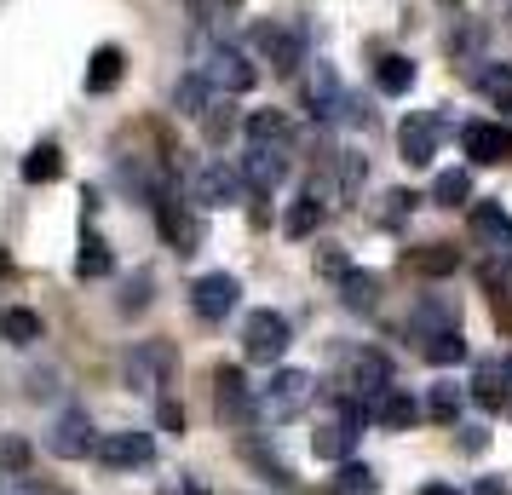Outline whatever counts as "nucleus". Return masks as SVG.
Here are the masks:
<instances>
[{
  "instance_id": "obj_13",
  "label": "nucleus",
  "mask_w": 512,
  "mask_h": 495,
  "mask_svg": "<svg viewBox=\"0 0 512 495\" xmlns=\"http://www.w3.org/2000/svg\"><path fill=\"white\" fill-rule=\"evenodd\" d=\"M242 173L236 167H225V162H208L196 179H190V196H196V208H225V202H236L242 196Z\"/></svg>"
},
{
  "instance_id": "obj_4",
  "label": "nucleus",
  "mask_w": 512,
  "mask_h": 495,
  "mask_svg": "<svg viewBox=\"0 0 512 495\" xmlns=\"http://www.w3.org/2000/svg\"><path fill=\"white\" fill-rule=\"evenodd\" d=\"M236 300H242V283H236L231 271H208V277H196V288H190V306H196L202 323H225L236 311Z\"/></svg>"
},
{
  "instance_id": "obj_44",
  "label": "nucleus",
  "mask_w": 512,
  "mask_h": 495,
  "mask_svg": "<svg viewBox=\"0 0 512 495\" xmlns=\"http://www.w3.org/2000/svg\"><path fill=\"white\" fill-rule=\"evenodd\" d=\"M29 495H64V490H52V484H35V490H29Z\"/></svg>"
},
{
  "instance_id": "obj_34",
  "label": "nucleus",
  "mask_w": 512,
  "mask_h": 495,
  "mask_svg": "<svg viewBox=\"0 0 512 495\" xmlns=\"http://www.w3.org/2000/svg\"><path fill=\"white\" fill-rule=\"evenodd\" d=\"M461 403H466V392L455 386V380H443V386H432V398H426V415L449 426L455 415H461Z\"/></svg>"
},
{
  "instance_id": "obj_8",
  "label": "nucleus",
  "mask_w": 512,
  "mask_h": 495,
  "mask_svg": "<svg viewBox=\"0 0 512 495\" xmlns=\"http://www.w3.org/2000/svg\"><path fill=\"white\" fill-rule=\"evenodd\" d=\"M98 461L116 467V472L150 467V461H156V438H150V432H104V438H98Z\"/></svg>"
},
{
  "instance_id": "obj_35",
  "label": "nucleus",
  "mask_w": 512,
  "mask_h": 495,
  "mask_svg": "<svg viewBox=\"0 0 512 495\" xmlns=\"http://www.w3.org/2000/svg\"><path fill=\"white\" fill-rule=\"evenodd\" d=\"M334 490H340V495H374V472L357 467V461H346L340 478H334Z\"/></svg>"
},
{
  "instance_id": "obj_12",
  "label": "nucleus",
  "mask_w": 512,
  "mask_h": 495,
  "mask_svg": "<svg viewBox=\"0 0 512 495\" xmlns=\"http://www.w3.org/2000/svg\"><path fill=\"white\" fill-rule=\"evenodd\" d=\"M472 242L489 248L495 260H512V213L501 202H478L472 208Z\"/></svg>"
},
{
  "instance_id": "obj_39",
  "label": "nucleus",
  "mask_w": 512,
  "mask_h": 495,
  "mask_svg": "<svg viewBox=\"0 0 512 495\" xmlns=\"http://www.w3.org/2000/svg\"><path fill=\"white\" fill-rule=\"evenodd\" d=\"M386 202H392V208H386V225H397V219H403V213L415 208V196H409V190H392V196H386Z\"/></svg>"
},
{
  "instance_id": "obj_26",
  "label": "nucleus",
  "mask_w": 512,
  "mask_h": 495,
  "mask_svg": "<svg viewBox=\"0 0 512 495\" xmlns=\"http://www.w3.org/2000/svg\"><path fill=\"white\" fill-rule=\"evenodd\" d=\"M323 213H328V208L317 202V185H311V190L300 196V202L288 208V219H282V231H288V236H311L317 225H323Z\"/></svg>"
},
{
  "instance_id": "obj_16",
  "label": "nucleus",
  "mask_w": 512,
  "mask_h": 495,
  "mask_svg": "<svg viewBox=\"0 0 512 495\" xmlns=\"http://www.w3.org/2000/svg\"><path fill=\"white\" fill-rule=\"evenodd\" d=\"M409 329L420 340H438V334L461 329V306H455V294H426L415 311H409Z\"/></svg>"
},
{
  "instance_id": "obj_17",
  "label": "nucleus",
  "mask_w": 512,
  "mask_h": 495,
  "mask_svg": "<svg viewBox=\"0 0 512 495\" xmlns=\"http://www.w3.org/2000/svg\"><path fill=\"white\" fill-rule=\"evenodd\" d=\"M438 133H443L438 116H409L403 127H397V150H403V162L426 167L432 156H438Z\"/></svg>"
},
{
  "instance_id": "obj_11",
  "label": "nucleus",
  "mask_w": 512,
  "mask_h": 495,
  "mask_svg": "<svg viewBox=\"0 0 512 495\" xmlns=\"http://www.w3.org/2000/svg\"><path fill=\"white\" fill-rule=\"evenodd\" d=\"M156 219H162V236L179 248V254H196L202 248V213L173 202V196H156Z\"/></svg>"
},
{
  "instance_id": "obj_30",
  "label": "nucleus",
  "mask_w": 512,
  "mask_h": 495,
  "mask_svg": "<svg viewBox=\"0 0 512 495\" xmlns=\"http://www.w3.org/2000/svg\"><path fill=\"white\" fill-rule=\"evenodd\" d=\"M472 81H478V93H484L489 104H501V110L512 104V64H484Z\"/></svg>"
},
{
  "instance_id": "obj_32",
  "label": "nucleus",
  "mask_w": 512,
  "mask_h": 495,
  "mask_svg": "<svg viewBox=\"0 0 512 495\" xmlns=\"http://www.w3.org/2000/svg\"><path fill=\"white\" fill-rule=\"evenodd\" d=\"M0 334H6L12 346H35V340H41V317L24 311V306H12L6 317H0Z\"/></svg>"
},
{
  "instance_id": "obj_3",
  "label": "nucleus",
  "mask_w": 512,
  "mask_h": 495,
  "mask_svg": "<svg viewBox=\"0 0 512 495\" xmlns=\"http://www.w3.org/2000/svg\"><path fill=\"white\" fill-rule=\"evenodd\" d=\"M242 352L248 363H277L288 352V317L282 311H248V323H242Z\"/></svg>"
},
{
  "instance_id": "obj_29",
  "label": "nucleus",
  "mask_w": 512,
  "mask_h": 495,
  "mask_svg": "<svg viewBox=\"0 0 512 495\" xmlns=\"http://www.w3.org/2000/svg\"><path fill=\"white\" fill-rule=\"evenodd\" d=\"M58 173H64L58 144H35V150H29V162H24V179H29V185H52Z\"/></svg>"
},
{
  "instance_id": "obj_45",
  "label": "nucleus",
  "mask_w": 512,
  "mask_h": 495,
  "mask_svg": "<svg viewBox=\"0 0 512 495\" xmlns=\"http://www.w3.org/2000/svg\"><path fill=\"white\" fill-rule=\"evenodd\" d=\"M443 6H461V0H443Z\"/></svg>"
},
{
  "instance_id": "obj_41",
  "label": "nucleus",
  "mask_w": 512,
  "mask_h": 495,
  "mask_svg": "<svg viewBox=\"0 0 512 495\" xmlns=\"http://www.w3.org/2000/svg\"><path fill=\"white\" fill-rule=\"evenodd\" d=\"M156 421H162L167 432H185V409H179V403H162V409H156Z\"/></svg>"
},
{
  "instance_id": "obj_43",
  "label": "nucleus",
  "mask_w": 512,
  "mask_h": 495,
  "mask_svg": "<svg viewBox=\"0 0 512 495\" xmlns=\"http://www.w3.org/2000/svg\"><path fill=\"white\" fill-rule=\"evenodd\" d=\"M420 495H461V490H449V484H426Z\"/></svg>"
},
{
  "instance_id": "obj_6",
  "label": "nucleus",
  "mask_w": 512,
  "mask_h": 495,
  "mask_svg": "<svg viewBox=\"0 0 512 495\" xmlns=\"http://www.w3.org/2000/svg\"><path fill=\"white\" fill-rule=\"evenodd\" d=\"M254 47H259V58L271 64L277 75H288V70H300L305 64V41H300V29H288V24H259L254 29Z\"/></svg>"
},
{
  "instance_id": "obj_10",
  "label": "nucleus",
  "mask_w": 512,
  "mask_h": 495,
  "mask_svg": "<svg viewBox=\"0 0 512 495\" xmlns=\"http://www.w3.org/2000/svg\"><path fill=\"white\" fill-rule=\"evenodd\" d=\"M167 369H173V346L167 340H144V346L127 352V386L133 392H156Z\"/></svg>"
},
{
  "instance_id": "obj_14",
  "label": "nucleus",
  "mask_w": 512,
  "mask_h": 495,
  "mask_svg": "<svg viewBox=\"0 0 512 495\" xmlns=\"http://www.w3.org/2000/svg\"><path fill=\"white\" fill-rule=\"evenodd\" d=\"M213 386H219V421H231V426H254L259 421V403H254V392H248L242 369H219Z\"/></svg>"
},
{
  "instance_id": "obj_5",
  "label": "nucleus",
  "mask_w": 512,
  "mask_h": 495,
  "mask_svg": "<svg viewBox=\"0 0 512 495\" xmlns=\"http://www.w3.org/2000/svg\"><path fill=\"white\" fill-rule=\"evenodd\" d=\"M47 449L58 461H81V455H98V432L87 421V409H64L47 432Z\"/></svg>"
},
{
  "instance_id": "obj_28",
  "label": "nucleus",
  "mask_w": 512,
  "mask_h": 495,
  "mask_svg": "<svg viewBox=\"0 0 512 495\" xmlns=\"http://www.w3.org/2000/svg\"><path fill=\"white\" fill-rule=\"evenodd\" d=\"M466 196H472V173H466V167H449V173L432 179V202H438V208H461Z\"/></svg>"
},
{
  "instance_id": "obj_22",
  "label": "nucleus",
  "mask_w": 512,
  "mask_h": 495,
  "mask_svg": "<svg viewBox=\"0 0 512 495\" xmlns=\"http://www.w3.org/2000/svg\"><path fill=\"white\" fill-rule=\"evenodd\" d=\"M369 421H380L386 432H403V426H415V421H420V403L409 398V392H397V386H392V392H386V398L369 409Z\"/></svg>"
},
{
  "instance_id": "obj_20",
  "label": "nucleus",
  "mask_w": 512,
  "mask_h": 495,
  "mask_svg": "<svg viewBox=\"0 0 512 495\" xmlns=\"http://www.w3.org/2000/svg\"><path fill=\"white\" fill-rule=\"evenodd\" d=\"M403 265L420 271V277H449V271L461 265V248H449V242H426V248H409Z\"/></svg>"
},
{
  "instance_id": "obj_27",
  "label": "nucleus",
  "mask_w": 512,
  "mask_h": 495,
  "mask_svg": "<svg viewBox=\"0 0 512 495\" xmlns=\"http://www.w3.org/2000/svg\"><path fill=\"white\" fill-rule=\"evenodd\" d=\"M121 81V47H98L87 64V93H110Z\"/></svg>"
},
{
  "instance_id": "obj_42",
  "label": "nucleus",
  "mask_w": 512,
  "mask_h": 495,
  "mask_svg": "<svg viewBox=\"0 0 512 495\" xmlns=\"http://www.w3.org/2000/svg\"><path fill=\"white\" fill-rule=\"evenodd\" d=\"M478 495H507V484H501V478H484V484H478Z\"/></svg>"
},
{
  "instance_id": "obj_7",
  "label": "nucleus",
  "mask_w": 512,
  "mask_h": 495,
  "mask_svg": "<svg viewBox=\"0 0 512 495\" xmlns=\"http://www.w3.org/2000/svg\"><path fill=\"white\" fill-rule=\"evenodd\" d=\"M461 150L478 167H501V162H512V133L501 127V121H466L461 127Z\"/></svg>"
},
{
  "instance_id": "obj_9",
  "label": "nucleus",
  "mask_w": 512,
  "mask_h": 495,
  "mask_svg": "<svg viewBox=\"0 0 512 495\" xmlns=\"http://www.w3.org/2000/svg\"><path fill=\"white\" fill-rule=\"evenodd\" d=\"M346 380H351V398L363 403V409H374V403L392 392V363H386L380 352H357Z\"/></svg>"
},
{
  "instance_id": "obj_23",
  "label": "nucleus",
  "mask_w": 512,
  "mask_h": 495,
  "mask_svg": "<svg viewBox=\"0 0 512 495\" xmlns=\"http://www.w3.org/2000/svg\"><path fill=\"white\" fill-rule=\"evenodd\" d=\"M248 144H259V150H288L294 133H288V121H282L277 110H254V116H248Z\"/></svg>"
},
{
  "instance_id": "obj_46",
  "label": "nucleus",
  "mask_w": 512,
  "mask_h": 495,
  "mask_svg": "<svg viewBox=\"0 0 512 495\" xmlns=\"http://www.w3.org/2000/svg\"><path fill=\"white\" fill-rule=\"evenodd\" d=\"M225 6H236V0H225Z\"/></svg>"
},
{
  "instance_id": "obj_15",
  "label": "nucleus",
  "mask_w": 512,
  "mask_h": 495,
  "mask_svg": "<svg viewBox=\"0 0 512 495\" xmlns=\"http://www.w3.org/2000/svg\"><path fill=\"white\" fill-rule=\"evenodd\" d=\"M202 75H208L219 93H248V87L259 81V70H254V64H248L236 47H213V52H208V70H202Z\"/></svg>"
},
{
  "instance_id": "obj_31",
  "label": "nucleus",
  "mask_w": 512,
  "mask_h": 495,
  "mask_svg": "<svg viewBox=\"0 0 512 495\" xmlns=\"http://www.w3.org/2000/svg\"><path fill=\"white\" fill-rule=\"evenodd\" d=\"M340 300H346L351 311H369L374 300H380V277H374V271H351L346 283H340Z\"/></svg>"
},
{
  "instance_id": "obj_38",
  "label": "nucleus",
  "mask_w": 512,
  "mask_h": 495,
  "mask_svg": "<svg viewBox=\"0 0 512 495\" xmlns=\"http://www.w3.org/2000/svg\"><path fill=\"white\" fill-rule=\"evenodd\" d=\"M144 306H150V271H139V277H133V288L121 294V311H144Z\"/></svg>"
},
{
  "instance_id": "obj_36",
  "label": "nucleus",
  "mask_w": 512,
  "mask_h": 495,
  "mask_svg": "<svg viewBox=\"0 0 512 495\" xmlns=\"http://www.w3.org/2000/svg\"><path fill=\"white\" fill-rule=\"evenodd\" d=\"M426 357H432V363H461V357H466L461 329H449V334H438V340H426Z\"/></svg>"
},
{
  "instance_id": "obj_40",
  "label": "nucleus",
  "mask_w": 512,
  "mask_h": 495,
  "mask_svg": "<svg viewBox=\"0 0 512 495\" xmlns=\"http://www.w3.org/2000/svg\"><path fill=\"white\" fill-rule=\"evenodd\" d=\"M6 467H12V472L29 467V444H24V438H6Z\"/></svg>"
},
{
  "instance_id": "obj_1",
  "label": "nucleus",
  "mask_w": 512,
  "mask_h": 495,
  "mask_svg": "<svg viewBox=\"0 0 512 495\" xmlns=\"http://www.w3.org/2000/svg\"><path fill=\"white\" fill-rule=\"evenodd\" d=\"M363 421H369V409H363L357 398L334 403V415H323V421H317V432H311L317 461H346L351 449H357V438H363Z\"/></svg>"
},
{
  "instance_id": "obj_24",
  "label": "nucleus",
  "mask_w": 512,
  "mask_h": 495,
  "mask_svg": "<svg viewBox=\"0 0 512 495\" xmlns=\"http://www.w3.org/2000/svg\"><path fill=\"white\" fill-rule=\"evenodd\" d=\"M512 380V363H484V369H478V380H472V398L484 403V409H501V403H507V386Z\"/></svg>"
},
{
  "instance_id": "obj_2",
  "label": "nucleus",
  "mask_w": 512,
  "mask_h": 495,
  "mask_svg": "<svg viewBox=\"0 0 512 495\" xmlns=\"http://www.w3.org/2000/svg\"><path fill=\"white\" fill-rule=\"evenodd\" d=\"M311 392H317V380L305 375V369H277V375H271V386L259 392V421L288 426L294 415H305Z\"/></svg>"
},
{
  "instance_id": "obj_37",
  "label": "nucleus",
  "mask_w": 512,
  "mask_h": 495,
  "mask_svg": "<svg viewBox=\"0 0 512 495\" xmlns=\"http://www.w3.org/2000/svg\"><path fill=\"white\" fill-rule=\"evenodd\" d=\"M317 271H323V277H334V283H346V277H351V260L340 254V248H323V254H317Z\"/></svg>"
},
{
  "instance_id": "obj_19",
  "label": "nucleus",
  "mask_w": 512,
  "mask_h": 495,
  "mask_svg": "<svg viewBox=\"0 0 512 495\" xmlns=\"http://www.w3.org/2000/svg\"><path fill=\"white\" fill-rule=\"evenodd\" d=\"M242 179H248V190H277L288 179V150H259V144H248Z\"/></svg>"
},
{
  "instance_id": "obj_18",
  "label": "nucleus",
  "mask_w": 512,
  "mask_h": 495,
  "mask_svg": "<svg viewBox=\"0 0 512 495\" xmlns=\"http://www.w3.org/2000/svg\"><path fill=\"white\" fill-rule=\"evenodd\" d=\"M311 116H317V121H340V116L357 121L346 87H340V75L328 70V64H317V70H311Z\"/></svg>"
},
{
  "instance_id": "obj_21",
  "label": "nucleus",
  "mask_w": 512,
  "mask_h": 495,
  "mask_svg": "<svg viewBox=\"0 0 512 495\" xmlns=\"http://www.w3.org/2000/svg\"><path fill=\"white\" fill-rule=\"evenodd\" d=\"M213 93H219V87H213L208 75H179V87H173V110H179V116H208Z\"/></svg>"
},
{
  "instance_id": "obj_25",
  "label": "nucleus",
  "mask_w": 512,
  "mask_h": 495,
  "mask_svg": "<svg viewBox=\"0 0 512 495\" xmlns=\"http://www.w3.org/2000/svg\"><path fill=\"white\" fill-rule=\"evenodd\" d=\"M374 87H380V93H409V87H415V64H409V58H403V52H386V58H380V64H374Z\"/></svg>"
},
{
  "instance_id": "obj_33",
  "label": "nucleus",
  "mask_w": 512,
  "mask_h": 495,
  "mask_svg": "<svg viewBox=\"0 0 512 495\" xmlns=\"http://www.w3.org/2000/svg\"><path fill=\"white\" fill-rule=\"evenodd\" d=\"M110 248H104V236H87L81 242V254H75V277H110Z\"/></svg>"
}]
</instances>
